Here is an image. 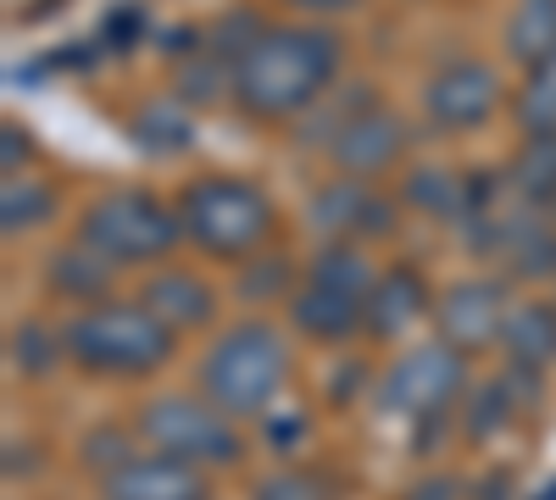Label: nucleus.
Here are the masks:
<instances>
[{
	"label": "nucleus",
	"instance_id": "obj_1",
	"mask_svg": "<svg viewBox=\"0 0 556 500\" xmlns=\"http://www.w3.org/2000/svg\"><path fill=\"white\" fill-rule=\"evenodd\" d=\"M340 44L323 28H273L235 62V95L256 117H290L329 89Z\"/></svg>",
	"mask_w": 556,
	"mask_h": 500
},
{
	"label": "nucleus",
	"instance_id": "obj_2",
	"mask_svg": "<svg viewBox=\"0 0 556 500\" xmlns=\"http://www.w3.org/2000/svg\"><path fill=\"white\" fill-rule=\"evenodd\" d=\"M285 379H290V339L262 317L223 329L201 361V395L228 418H262L285 389Z\"/></svg>",
	"mask_w": 556,
	"mask_h": 500
},
{
	"label": "nucleus",
	"instance_id": "obj_3",
	"mask_svg": "<svg viewBox=\"0 0 556 500\" xmlns=\"http://www.w3.org/2000/svg\"><path fill=\"white\" fill-rule=\"evenodd\" d=\"M62 345L67 361H78L96 379H146L173 356V329L156 323L146 306L96 300L62 329Z\"/></svg>",
	"mask_w": 556,
	"mask_h": 500
},
{
	"label": "nucleus",
	"instance_id": "obj_4",
	"mask_svg": "<svg viewBox=\"0 0 556 500\" xmlns=\"http://www.w3.org/2000/svg\"><path fill=\"white\" fill-rule=\"evenodd\" d=\"M178 222L206 256H251L273 234V201L245 178H201L184 190Z\"/></svg>",
	"mask_w": 556,
	"mask_h": 500
},
{
	"label": "nucleus",
	"instance_id": "obj_5",
	"mask_svg": "<svg viewBox=\"0 0 556 500\" xmlns=\"http://www.w3.org/2000/svg\"><path fill=\"white\" fill-rule=\"evenodd\" d=\"M184 222L178 211H167L156 195H139V190H117V195H101L89 201V211L78 217V240L106 256L112 267H128V261H156L178 245Z\"/></svg>",
	"mask_w": 556,
	"mask_h": 500
},
{
	"label": "nucleus",
	"instance_id": "obj_6",
	"mask_svg": "<svg viewBox=\"0 0 556 500\" xmlns=\"http://www.w3.org/2000/svg\"><path fill=\"white\" fill-rule=\"evenodd\" d=\"M139 434H146L162 457L173 462H190V467H223L240 457V428L228 412H217V406L201 395H156L139 406Z\"/></svg>",
	"mask_w": 556,
	"mask_h": 500
},
{
	"label": "nucleus",
	"instance_id": "obj_7",
	"mask_svg": "<svg viewBox=\"0 0 556 500\" xmlns=\"http://www.w3.org/2000/svg\"><path fill=\"white\" fill-rule=\"evenodd\" d=\"M456 395H462V350H451L445 339L406 350L379 384V406L395 418H412V423L445 418L456 406Z\"/></svg>",
	"mask_w": 556,
	"mask_h": 500
},
{
	"label": "nucleus",
	"instance_id": "obj_8",
	"mask_svg": "<svg viewBox=\"0 0 556 500\" xmlns=\"http://www.w3.org/2000/svg\"><path fill=\"white\" fill-rule=\"evenodd\" d=\"M506 311H513V306H506V290H501L495 279H462V284H451L445 300L434 306L440 339H445L451 350H484L490 339H501Z\"/></svg>",
	"mask_w": 556,
	"mask_h": 500
},
{
	"label": "nucleus",
	"instance_id": "obj_9",
	"mask_svg": "<svg viewBox=\"0 0 556 500\" xmlns=\"http://www.w3.org/2000/svg\"><path fill=\"white\" fill-rule=\"evenodd\" d=\"M401 151H406V128H401L395 112H379V106H367V112L345 117L340 133L329 140V156H334L340 178H356V184H367L374 172L395 167Z\"/></svg>",
	"mask_w": 556,
	"mask_h": 500
},
{
	"label": "nucleus",
	"instance_id": "obj_10",
	"mask_svg": "<svg viewBox=\"0 0 556 500\" xmlns=\"http://www.w3.org/2000/svg\"><path fill=\"white\" fill-rule=\"evenodd\" d=\"M424 106H429V117L440 128H479L501 106V78L484 62H451V67H440L429 78Z\"/></svg>",
	"mask_w": 556,
	"mask_h": 500
},
{
	"label": "nucleus",
	"instance_id": "obj_11",
	"mask_svg": "<svg viewBox=\"0 0 556 500\" xmlns=\"http://www.w3.org/2000/svg\"><path fill=\"white\" fill-rule=\"evenodd\" d=\"M306 217H312L317 234H334V245L340 240H367V234H390V222H395L390 201H379L367 184H356V178H329V184L312 195Z\"/></svg>",
	"mask_w": 556,
	"mask_h": 500
},
{
	"label": "nucleus",
	"instance_id": "obj_12",
	"mask_svg": "<svg viewBox=\"0 0 556 500\" xmlns=\"http://www.w3.org/2000/svg\"><path fill=\"white\" fill-rule=\"evenodd\" d=\"M101 500H206V478H201V467L151 450V457H134L117 473H106Z\"/></svg>",
	"mask_w": 556,
	"mask_h": 500
},
{
	"label": "nucleus",
	"instance_id": "obj_13",
	"mask_svg": "<svg viewBox=\"0 0 556 500\" xmlns=\"http://www.w3.org/2000/svg\"><path fill=\"white\" fill-rule=\"evenodd\" d=\"M290 317H295V329L306 339H323V345H334V339H351L356 329H367V300L356 295H340L329 284H301L295 300H290Z\"/></svg>",
	"mask_w": 556,
	"mask_h": 500
},
{
	"label": "nucleus",
	"instance_id": "obj_14",
	"mask_svg": "<svg viewBox=\"0 0 556 500\" xmlns=\"http://www.w3.org/2000/svg\"><path fill=\"white\" fill-rule=\"evenodd\" d=\"M424 306H429L424 279H417L412 267H390L374 279V295H367V334L390 339V334L412 329L417 317H424Z\"/></svg>",
	"mask_w": 556,
	"mask_h": 500
},
{
	"label": "nucleus",
	"instance_id": "obj_15",
	"mask_svg": "<svg viewBox=\"0 0 556 500\" xmlns=\"http://www.w3.org/2000/svg\"><path fill=\"white\" fill-rule=\"evenodd\" d=\"M501 345L518 373H540L545 361H556V306H545V300L513 306L506 311V329H501Z\"/></svg>",
	"mask_w": 556,
	"mask_h": 500
},
{
	"label": "nucleus",
	"instance_id": "obj_16",
	"mask_svg": "<svg viewBox=\"0 0 556 500\" xmlns=\"http://www.w3.org/2000/svg\"><path fill=\"white\" fill-rule=\"evenodd\" d=\"M139 306L178 334V329H201L212 317V290L195 279V272H156V279L146 284V300H139Z\"/></svg>",
	"mask_w": 556,
	"mask_h": 500
},
{
	"label": "nucleus",
	"instance_id": "obj_17",
	"mask_svg": "<svg viewBox=\"0 0 556 500\" xmlns=\"http://www.w3.org/2000/svg\"><path fill=\"white\" fill-rule=\"evenodd\" d=\"M468 190H473V178H462L451 167H417L406 178V201L424 217H440V222H462V211H468Z\"/></svg>",
	"mask_w": 556,
	"mask_h": 500
},
{
	"label": "nucleus",
	"instance_id": "obj_18",
	"mask_svg": "<svg viewBox=\"0 0 556 500\" xmlns=\"http://www.w3.org/2000/svg\"><path fill=\"white\" fill-rule=\"evenodd\" d=\"M506 51L529 67L556 51V0H523L513 23H506Z\"/></svg>",
	"mask_w": 556,
	"mask_h": 500
},
{
	"label": "nucleus",
	"instance_id": "obj_19",
	"mask_svg": "<svg viewBox=\"0 0 556 500\" xmlns=\"http://www.w3.org/2000/svg\"><path fill=\"white\" fill-rule=\"evenodd\" d=\"M513 184H518V195H523L529 206H540V211L556 201V133H540V140L523 145V156H518V167H513Z\"/></svg>",
	"mask_w": 556,
	"mask_h": 500
},
{
	"label": "nucleus",
	"instance_id": "obj_20",
	"mask_svg": "<svg viewBox=\"0 0 556 500\" xmlns=\"http://www.w3.org/2000/svg\"><path fill=\"white\" fill-rule=\"evenodd\" d=\"M306 279H312V284H329V290H340V295H356V300L374 295V267H367L351 245H329V251H317V261H312Z\"/></svg>",
	"mask_w": 556,
	"mask_h": 500
},
{
	"label": "nucleus",
	"instance_id": "obj_21",
	"mask_svg": "<svg viewBox=\"0 0 556 500\" xmlns=\"http://www.w3.org/2000/svg\"><path fill=\"white\" fill-rule=\"evenodd\" d=\"M518 123L529 128V140L556 133V51L529 67V84H523V95H518Z\"/></svg>",
	"mask_w": 556,
	"mask_h": 500
},
{
	"label": "nucleus",
	"instance_id": "obj_22",
	"mask_svg": "<svg viewBox=\"0 0 556 500\" xmlns=\"http://www.w3.org/2000/svg\"><path fill=\"white\" fill-rule=\"evenodd\" d=\"M51 206H56V195L45 190V184H34L28 172L23 178H7V190H0V229L23 234V229H34V222L51 217Z\"/></svg>",
	"mask_w": 556,
	"mask_h": 500
},
{
	"label": "nucleus",
	"instance_id": "obj_23",
	"mask_svg": "<svg viewBox=\"0 0 556 500\" xmlns=\"http://www.w3.org/2000/svg\"><path fill=\"white\" fill-rule=\"evenodd\" d=\"M112 279V261L106 256H96V251H62V256H51V290H67L73 300H89L101 284Z\"/></svg>",
	"mask_w": 556,
	"mask_h": 500
},
{
	"label": "nucleus",
	"instance_id": "obj_24",
	"mask_svg": "<svg viewBox=\"0 0 556 500\" xmlns=\"http://www.w3.org/2000/svg\"><path fill=\"white\" fill-rule=\"evenodd\" d=\"M251 500H334V489H329V478L290 467V473H267Z\"/></svg>",
	"mask_w": 556,
	"mask_h": 500
},
{
	"label": "nucleus",
	"instance_id": "obj_25",
	"mask_svg": "<svg viewBox=\"0 0 556 500\" xmlns=\"http://www.w3.org/2000/svg\"><path fill=\"white\" fill-rule=\"evenodd\" d=\"M56 356H67L62 334H45L39 323H28V329H17V334H12V361H17L23 373H45Z\"/></svg>",
	"mask_w": 556,
	"mask_h": 500
},
{
	"label": "nucleus",
	"instance_id": "obj_26",
	"mask_svg": "<svg viewBox=\"0 0 556 500\" xmlns=\"http://www.w3.org/2000/svg\"><path fill=\"white\" fill-rule=\"evenodd\" d=\"M506 389H513V384H490V389H479V395H473V418H468V428H473V434H490L506 412H513V395H506Z\"/></svg>",
	"mask_w": 556,
	"mask_h": 500
},
{
	"label": "nucleus",
	"instance_id": "obj_27",
	"mask_svg": "<svg viewBox=\"0 0 556 500\" xmlns=\"http://www.w3.org/2000/svg\"><path fill=\"white\" fill-rule=\"evenodd\" d=\"M412 500H456V478H451V484H445V489H429V495H424V489H417V495H412Z\"/></svg>",
	"mask_w": 556,
	"mask_h": 500
},
{
	"label": "nucleus",
	"instance_id": "obj_28",
	"mask_svg": "<svg viewBox=\"0 0 556 500\" xmlns=\"http://www.w3.org/2000/svg\"><path fill=\"white\" fill-rule=\"evenodd\" d=\"M534 500H556V478H551V484H545V489H540Z\"/></svg>",
	"mask_w": 556,
	"mask_h": 500
},
{
	"label": "nucleus",
	"instance_id": "obj_29",
	"mask_svg": "<svg viewBox=\"0 0 556 500\" xmlns=\"http://www.w3.org/2000/svg\"><path fill=\"white\" fill-rule=\"evenodd\" d=\"M545 217H556V201H551V206H545Z\"/></svg>",
	"mask_w": 556,
	"mask_h": 500
}]
</instances>
